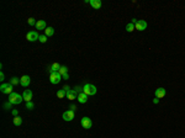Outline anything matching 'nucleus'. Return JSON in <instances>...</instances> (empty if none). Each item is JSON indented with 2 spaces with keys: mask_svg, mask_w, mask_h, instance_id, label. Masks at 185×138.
Segmentation results:
<instances>
[{
  "mask_svg": "<svg viewBox=\"0 0 185 138\" xmlns=\"http://www.w3.org/2000/svg\"><path fill=\"white\" fill-rule=\"evenodd\" d=\"M30 83H31V78L28 77V75H24V77L20 78V85L24 86V88H27L30 85Z\"/></svg>",
  "mask_w": 185,
  "mask_h": 138,
  "instance_id": "9",
  "label": "nucleus"
},
{
  "mask_svg": "<svg viewBox=\"0 0 185 138\" xmlns=\"http://www.w3.org/2000/svg\"><path fill=\"white\" fill-rule=\"evenodd\" d=\"M44 35L47 37L53 36V35H54V29H53V27H47V29L44 30Z\"/></svg>",
  "mask_w": 185,
  "mask_h": 138,
  "instance_id": "17",
  "label": "nucleus"
},
{
  "mask_svg": "<svg viewBox=\"0 0 185 138\" xmlns=\"http://www.w3.org/2000/svg\"><path fill=\"white\" fill-rule=\"evenodd\" d=\"M83 93L88 96H91V95H95L96 94V86L92 85V84H85L83 86Z\"/></svg>",
  "mask_w": 185,
  "mask_h": 138,
  "instance_id": "2",
  "label": "nucleus"
},
{
  "mask_svg": "<svg viewBox=\"0 0 185 138\" xmlns=\"http://www.w3.org/2000/svg\"><path fill=\"white\" fill-rule=\"evenodd\" d=\"M78 96H76V93L74 91V89H72L69 93H67V99H69V100H74V99H76Z\"/></svg>",
  "mask_w": 185,
  "mask_h": 138,
  "instance_id": "16",
  "label": "nucleus"
},
{
  "mask_svg": "<svg viewBox=\"0 0 185 138\" xmlns=\"http://www.w3.org/2000/svg\"><path fill=\"white\" fill-rule=\"evenodd\" d=\"M80 123H81V126H83V128H85V130H89V128H91V126H92V122L89 117H83Z\"/></svg>",
  "mask_w": 185,
  "mask_h": 138,
  "instance_id": "8",
  "label": "nucleus"
},
{
  "mask_svg": "<svg viewBox=\"0 0 185 138\" xmlns=\"http://www.w3.org/2000/svg\"><path fill=\"white\" fill-rule=\"evenodd\" d=\"M62 89L64 90L65 93H69V91H70V90H72V89H70V88H69L68 85H64V86H63V88H62Z\"/></svg>",
  "mask_w": 185,
  "mask_h": 138,
  "instance_id": "28",
  "label": "nucleus"
},
{
  "mask_svg": "<svg viewBox=\"0 0 185 138\" xmlns=\"http://www.w3.org/2000/svg\"><path fill=\"white\" fill-rule=\"evenodd\" d=\"M36 22H37V21H35L33 17H30V19L27 20V24L30 25V26H36Z\"/></svg>",
  "mask_w": 185,
  "mask_h": 138,
  "instance_id": "23",
  "label": "nucleus"
},
{
  "mask_svg": "<svg viewBox=\"0 0 185 138\" xmlns=\"http://www.w3.org/2000/svg\"><path fill=\"white\" fill-rule=\"evenodd\" d=\"M165 96V89L164 88H158L157 90H156V98L158 99H162Z\"/></svg>",
  "mask_w": 185,
  "mask_h": 138,
  "instance_id": "13",
  "label": "nucleus"
},
{
  "mask_svg": "<svg viewBox=\"0 0 185 138\" xmlns=\"http://www.w3.org/2000/svg\"><path fill=\"white\" fill-rule=\"evenodd\" d=\"M76 100L80 102V104H85V102L88 101V95H85L84 93L78 94V98H76Z\"/></svg>",
  "mask_w": 185,
  "mask_h": 138,
  "instance_id": "14",
  "label": "nucleus"
},
{
  "mask_svg": "<svg viewBox=\"0 0 185 138\" xmlns=\"http://www.w3.org/2000/svg\"><path fill=\"white\" fill-rule=\"evenodd\" d=\"M12 90H14V85L11 83H3L0 86V91L3 94H6V95H10V94L14 93Z\"/></svg>",
  "mask_w": 185,
  "mask_h": 138,
  "instance_id": "3",
  "label": "nucleus"
},
{
  "mask_svg": "<svg viewBox=\"0 0 185 138\" xmlns=\"http://www.w3.org/2000/svg\"><path fill=\"white\" fill-rule=\"evenodd\" d=\"M69 109L72 110V111H74V112H75V111H76V106H75V105H70V107H69Z\"/></svg>",
  "mask_w": 185,
  "mask_h": 138,
  "instance_id": "31",
  "label": "nucleus"
},
{
  "mask_svg": "<svg viewBox=\"0 0 185 138\" xmlns=\"http://www.w3.org/2000/svg\"><path fill=\"white\" fill-rule=\"evenodd\" d=\"M62 79H63V78H62V75H60L58 72H57V73H51V74H49V81H51L52 84H58Z\"/></svg>",
  "mask_w": 185,
  "mask_h": 138,
  "instance_id": "5",
  "label": "nucleus"
},
{
  "mask_svg": "<svg viewBox=\"0 0 185 138\" xmlns=\"http://www.w3.org/2000/svg\"><path fill=\"white\" fill-rule=\"evenodd\" d=\"M41 42V43H46L47 42V36L46 35H42V36H40V40H38Z\"/></svg>",
  "mask_w": 185,
  "mask_h": 138,
  "instance_id": "25",
  "label": "nucleus"
},
{
  "mask_svg": "<svg viewBox=\"0 0 185 138\" xmlns=\"http://www.w3.org/2000/svg\"><path fill=\"white\" fill-rule=\"evenodd\" d=\"M147 22H146L145 20H138V22H137L136 25H135V29L137 30V31H145L146 29H147Z\"/></svg>",
  "mask_w": 185,
  "mask_h": 138,
  "instance_id": "7",
  "label": "nucleus"
},
{
  "mask_svg": "<svg viewBox=\"0 0 185 138\" xmlns=\"http://www.w3.org/2000/svg\"><path fill=\"white\" fill-rule=\"evenodd\" d=\"M12 115H14V117L19 116V110H12Z\"/></svg>",
  "mask_w": 185,
  "mask_h": 138,
  "instance_id": "30",
  "label": "nucleus"
},
{
  "mask_svg": "<svg viewBox=\"0 0 185 138\" xmlns=\"http://www.w3.org/2000/svg\"><path fill=\"white\" fill-rule=\"evenodd\" d=\"M26 38H27V41H30V42H35V41L40 40L38 31H30V32H27V35H26Z\"/></svg>",
  "mask_w": 185,
  "mask_h": 138,
  "instance_id": "4",
  "label": "nucleus"
},
{
  "mask_svg": "<svg viewBox=\"0 0 185 138\" xmlns=\"http://www.w3.org/2000/svg\"><path fill=\"white\" fill-rule=\"evenodd\" d=\"M60 67H62V65H59L58 63H53L52 65H49V68L47 69V70L49 72V74H51V73H57V72L60 69Z\"/></svg>",
  "mask_w": 185,
  "mask_h": 138,
  "instance_id": "11",
  "label": "nucleus"
},
{
  "mask_svg": "<svg viewBox=\"0 0 185 138\" xmlns=\"http://www.w3.org/2000/svg\"><path fill=\"white\" fill-rule=\"evenodd\" d=\"M159 102V99L156 98V99H153V104H158Z\"/></svg>",
  "mask_w": 185,
  "mask_h": 138,
  "instance_id": "32",
  "label": "nucleus"
},
{
  "mask_svg": "<svg viewBox=\"0 0 185 138\" xmlns=\"http://www.w3.org/2000/svg\"><path fill=\"white\" fill-rule=\"evenodd\" d=\"M74 91H75L76 94H80V93H83V88H81V86H75V88H74Z\"/></svg>",
  "mask_w": 185,
  "mask_h": 138,
  "instance_id": "27",
  "label": "nucleus"
},
{
  "mask_svg": "<svg viewBox=\"0 0 185 138\" xmlns=\"http://www.w3.org/2000/svg\"><path fill=\"white\" fill-rule=\"evenodd\" d=\"M4 80H5V75H4V73L1 72V73H0V81H4Z\"/></svg>",
  "mask_w": 185,
  "mask_h": 138,
  "instance_id": "29",
  "label": "nucleus"
},
{
  "mask_svg": "<svg viewBox=\"0 0 185 138\" xmlns=\"http://www.w3.org/2000/svg\"><path fill=\"white\" fill-rule=\"evenodd\" d=\"M22 98H24V101H26V102L31 101V100H32V91L26 89L24 91V94H22Z\"/></svg>",
  "mask_w": 185,
  "mask_h": 138,
  "instance_id": "10",
  "label": "nucleus"
},
{
  "mask_svg": "<svg viewBox=\"0 0 185 138\" xmlns=\"http://www.w3.org/2000/svg\"><path fill=\"white\" fill-rule=\"evenodd\" d=\"M33 107H35V105H33L32 101L26 102V109H27V110H33Z\"/></svg>",
  "mask_w": 185,
  "mask_h": 138,
  "instance_id": "24",
  "label": "nucleus"
},
{
  "mask_svg": "<svg viewBox=\"0 0 185 138\" xmlns=\"http://www.w3.org/2000/svg\"><path fill=\"white\" fill-rule=\"evenodd\" d=\"M57 96H58L59 99H63V98H65V96H67V93H65L63 89H60V90H58V91H57Z\"/></svg>",
  "mask_w": 185,
  "mask_h": 138,
  "instance_id": "19",
  "label": "nucleus"
},
{
  "mask_svg": "<svg viewBox=\"0 0 185 138\" xmlns=\"http://www.w3.org/2000/svg\"><path fill=\"white\" fill-rule=\"evenodd\" d=\"M36 29H37V31H40V30H46V29H47V26H46V21H44V20H37Z\"/></svg>",
  "mask_w": 185,
  "mask_h": 138,
  "instance_id": "12",
  "label": "nucleus"
},
{
  "mask_svg": "<svg viewBox=\"0 0 185 138\" xmlns=\"http://www.w3.org/2000/svg\"><path fill=\"white\" fill-rule=\"evenodd\" d=\"M8 101H10L12 105H19V104H21V102L24 101V98H22V95H20V94L12 93L9 95Z\"/></svg>",
  "mask_w": 185,
  "mask_h": 138,
  "instance_id": "1",
  "label": "nucleus"
},
{
  "mask_svg": "<svg viewBox=\"0 0 185 138\" xmlns=\"http://www.w3.org/2000/svg\"><path fill=\"white\" fill-rule=\"evenodd\" d=\"M62 78H63V79H69V75L68 74H64V75H62Z\"/></svg>",
  "mask_w": 185,
  "mask_h": 138,
  "instance_id": "33",
  "label": "nucleus"
},
{
  "mask_svg": "<svg viewBox=\"0 0 185 138\" xmlns=\"http://www.w3.org/2000/svg\"><path fill=\"white\" fill-rule=\"evenodd\" d=\"M11 106H12V104L10 101H8V102H5V104H4V109L9 110V109H11Z\"/></svg>",
  "mask_w": 185,
  "mask_h": 138,
  "instance_id": "26",
  "label": "nucleus"
},
{
  "mask_svg": "<svg viewBox=\"0 0 185 138\" xmlns=\"http://www.w3.org/2000/svg\"><path fill=\"white\" fill-rule=\"evenodd\" d=\"M133 30H136V29H135V25H133L132 22H130V24L126 25V31H127V32H132Z\"/></svg>",
  "mask_w": 185,
  "mask_h": 138,
  "instance_id": "20",
  "label": "nucleus"
},
{
  "mask_svg": "<svg viewBox=\"0 0 185 138\" xmlns=\"http://www.w3.org/2000/svg\"><path fill=\"white\" fill-rule=\"evenodd\" d=\"M58 73H59L60 75H64V74H68V68H67V67H63V65H62V67H60V69H59V70H58Z\"/></svg>",
  "mask_w": 185,
  "mask_h": 138,
  "instance_id": "21",
  "label": "nucleus"
},
{
  "mask_svg": "<svg viewBox=\"0 0 185 138\" xmlns=\"http://www.w3.org/2000/svg\"><path fill=\"white\" fill-rule=\"evenodd\" d=\"M74 117H75V112L72 111V110H67L65 112H63V120L64 121L69 122V121H72Z\"/></svg>",
  "mask_w": 185,
  "mask_h": 138,
  "instance_id": "6",
  "label": "nucleus"
},
{
  "mask_svg": "<svg viewBox=\"0 0 185 138\" xmlns=\"http://www.w3.org/2000/svg\"><path fill=\"white\" fill-rule=\"evenodd\" d=\"M89 4L91 5L94 9H100L101 8V1L100 0H90Z\"/></svg>",
  "mask_w": 185,
  "mask_h": 138,
  "instance_id": "15",
  "label": "nucleus"
},
{
  "mask_svg": "<svg viewBox=\"0 0 185 138\" xmlns=\"http://www.w3.org/2000/svg\"><path fill=\"white\" fill-rule=\"evenodd\" d=\"M10 83H11L12 85H17V84H20V79L16 77H12L11 79H10Z\"/></svg>",
  "mask_w": 185,
  "mask_h": 138,
  "instance_id": "22",
  "label": "nucleus"
},
{
  "mask_svg": "<svg viewBox=\"0 0 185 138\" xmlns=\"http://www.w3.org/2000/svg\"><path fill=\"white\" fill-rule=\"evenodd\" d=\"M137 22H138V20H137V19H132V24L133 25H136Z\"/></svg>",
  "mask_w": 185,
  "mask_h": 138,
  "instance_id": "34",
  "label": "nucleus"
},
{
  "mask_svg": "<svg viewBox=\"0 0 185 138\" xmlns=\"http://www.w3.org/2000/svg\"><path fill=\"white\" fill-rule=\"evenodd\" d=\"M21 123H22V118L20 116H15L14 117V125L15 126H21Z\"/></svg>",
  "mask_w": 185,
  "mask_h": 138,
  "instance_id": "18",
  "label": "nucleus"
}]
</instances>
